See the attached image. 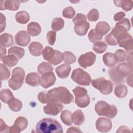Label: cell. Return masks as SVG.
Instances as JSON below:
<instances>
[{"label": "cell", "mask_w": 133, "mask_h": 133, "mask_svg": "<svg viewBox=\"0 0 133 133\" xmlns=\"http://www.w3.org/2000/svg\"><path fill=\"white\" fill-rule=\"evenodd\" d=\"M107 48L106 44L102 41H98L95 42L92 47V49L96 52L98 54H102L104 52Z\"/></svg>", "instance_id": "f35d334b"}, {"label": "cell", "mask_w": 133, "mask_h": 133, "mask_svg": "<svg viewBox=\"0 0 133 133\" xmlns=\"http://www.w3.org/2000/svg\"><path fill=\"white\" fill-rule=\"evenodd\" d=\"M8 55H12L15 56L19 60L21 59L24 56V49L19 47L13 46L8 49Z\"/></svg>", "instance_id": "1f68e13d"}, {"label": "cell", "mask_w": 133, "mask_h": 133, "mask_svg": "<svg viewBox=\"0 0 133 133\" xmlns=\"http://www.w3.org/2000/svg\"><path fill=\"white\" fill-rule=\"evenodd\" d=\"M75 102L76 105L80 108H86L90 103V97L87 94L75 98Z\"/></svg>", "instance_id": "f1b7e54d"}, {"label": "cell", "mask_w": 133, "mask_h": 133, "mask_svg": "<svg viewBox=\"0 0 133 133\" xmlns=\"http://www.w3.org/2000/svg\"><path fill=\"white\" fill-rule=\"evenodd\" d=\"M27 31L31 36H36L41 33V27L37 22H31L27 26Z\"/></svg>", "instance_id": "ffe728a7"}, {"label": "cell", "mask_w": 133, "mask_h": 133, "mask_svg": "<svg viewBox=\"0 0 133 133\" xmlns=\"http://www.w3.org/2000/svg\"><path fill=\"white\" fill-rule=\"evenodd\" d=\"M1 10L5 9L15 11L19 9L20 2L19 1H5L1 2Z\"/></svg>", "instance_id": "9a60e30c"}, {"label": "cell", "mask_w": 133, "mask_h": 133, "mask_svg": "<svg viewBox=\"0 0 133 133\" xmlns=\"http://www.w3.org/2000/svg\"><path fill=\"white\" fill-rule=\"evenodd\" d=\"M91 83L92 86L99 90L103 95H109L112 91V83L110 81L107 80L103 77L94 79Z\"/></svg>", "instance_id": "52a82bcc"}, {"label": "cell", "mask_w": 133, "mask_h": 133, "mask_svg": "<svg viewBox=\"0 0 133 133\" xmlns=\"http://www.w3.org/2000/svg\"><path fill=\"white\" fill-rule=\"evenodd\" d=\"M50 101H55L63 104H68L72 102L73 96L69 90L63 86H60L49 90L47 92Z\"/></svg>", "instance_id": "6da1fadb"}, {"label": "cell", "mask_w": 133, "mask_h": 133, "mask_svg": "<svg viewBox=\"0 0 133 133\" xmlns=\"http://www.w3.org/2000/svg\"><path fill=\"white\" fill-rule=\"evenodd\" d=\"M28 125V122L26 118L19 116L17 118L14 122V125L21 132L26 128Z\"/></svg>", "instance_id": "4316f807"}, {"label": "cell", "mask_w": 133, "mask_h": 133, "mask_svg": "<svg viewBox=\"0 0 133 133\" xmlns=\"http://www.w3.org/2000/svg\"><path fill=\"white\" fill-rule=\"evenodd\" d=\"M6 48L3 46H1V58L5 56V55H6Z\"/></svg>", "instance_id": "91938a15"}, {"label": "cell", "mask_w": 133, "mask_h": 133, "mask_svg": "<svg viewBox=\"0 0 133 133\" xmlns=\"http://www.w3.org/2000/svg\"><path fill=\"white\" fill-rule=\"evenodd\" d=\"M36 131L40 133H62L63 129L57 120L51 118H45L37 123Z\"/></svg>", "instance_id": "7a4b0ae2"}, {"label": "cell", "mask_w": 133, "mask_h": 133, "mask_svg": "<svg viewBox=\"0 0 133 133\" xmlns=\"http://www.w3.org/2000/svg\"><path fill=\"white\" fill-rule=\"evenodd\" d=\"M62 60L68 64H72L76 60V56L70 51H65L62 54Z\"/></svg>", "instance_id": "74e56055"}, {"label": "cell", "mask_w": 133, "mask_h": 133, "mask_svg": "<svg viewBox=\"0 0 133 133\" xmlns=\"http://www.w3.org/2000/svg\"><path fill=\"white\" fill-rule=\"evenodd\" d=\"M63 108V105L62 103L55 101H50L47 103V105L44 107L43 110L46 114L56 116L62 110Z\"/></svg>", "instance_id": "ba28073f"}, {"label": "cell", "mask_w": 133, "mask_h": 133, "mask_svg": "<svg viewBox=\"0 0 133 133\" xmlns=\"http://www.w3.org/2000/svg\"><path fill=\"white\" fill-rule=\"evenodd\" d=\"M56 80L55 74L52 72L45 73L41 77L40 84L44 88H47L52 86Z\"/></svg>", "instance_id": "8fae6325"}, {"label": "cell", "mask_w": 133, "mask_h": 133, "mask_svg": "<svg viewBox=\"0 0 133 133\" xmlns=\"http://www.w3.org/2000/svg\"><path fill=\"white\" fill-rule=\"evenodd\" d=\"M64 25V20L61 18H56L51 22V29L54 31H58L61 30Z\"/></svg>", "instance_id": "8d00e7d4"}, {"label": "cell", "mask_w": 133, "mask_h": 133, "mask_svg": "<svg viewBox=\"0 0 133 133\" xmlns=\"http://www.w3.org/2000/svg\"><path fill=\"white\" fill-rule=\"evenodd\" d=\"M67 132H82V131L79 129V128L75 127H72L69 128L66 131Z\"/></svg>", "instance_id": "11a10c76"}, {"label": "cell", "mask_w": 133, "mask_h": 133, "mask_svg": "<svg viewBox=\"0 0 133 133\" xmlns=\"http://www.w3.org/2000/svg\"><path fill=\"white\" fill-rule=\"evenodd\" d=\"M25 77V72L20 67L15 68L12 72L11 77L8 81V85L12 89H19L22 85Z\"/></svg>", "instance_id": "277c9868"}, {"label": "cell", "mask_w": 133, "mask_h": 133, "mask_svg": "<svg viewBox=\"0 0 133 133\" xmlns=\"http://www.w3.org/2000/svg\"><path fill=\"white\" fill-rule=\"evenodd\" d=\"M132 73H130L128 76L127 78V83L128 85L132 87Z\"/></svg>", "instance_id": "6f0895ef"}, {"label": "cell", "mask_w": 133, "mask_h": 133, "mask_svg": "<svg viewBox=\"0 0 133 133\" xmlns=\"http://www.w3.org/2000/svg\"><path fill=\"white\" fill-rule=\"evenodd\" d=\"M114 94L119 98H124L127 94V88L124 85H118L115 88Z\"/></svg>", "instance_id": "836d02e7"}, {"label": "cell", "mask_w": 133, "mask_h": 133, "mask_svg": "<svg viewBox=\"0 0 133 133\" xmlns=\"http://www.w3.org/2000/svg\"><path fill=\"white\" fill-rule=\"evenodd\" d=\"M48 43L50 45H53L56 39V33L54 31H50L47 32L46 35Z\"/></svg>", "instance_id": "7dc6e473"}, {"label": "cell", "mask_w": 133, "mask_h": 133, "mask_svg": "<svg viewBox=\"0 0 133 133\" xmlns=\"http://www.w3.org/2000/svg\"><path fill=\"white\" fill-rule=\"evenodd\" d=\"M96 59V56L92 52H87L80 56L78 59L79 65L84 69L94 64Z\"/></svg>", "instance_id": "9c48e42d"}, {"label": "cell", "mask_w": 133, "mask_h": 133, "mask_svg": "<svg viewBox=\"0 0 133 133\" xmlns=\"http://www.w3.org/2000/svg\"><path fill=\"white\" fill-rule=\"evenodd\" d=\"M102 60L104 64L108 67L112 68L117 63V60L114 54L111 52H107L102 57Z\"/></svg>", "instance_id": "ac0fdd59"}, {"label": "cell", "mask_w": 133, "mask_h": 133, "mask_svg": "<svg viewBox=\"0 0 133 133\" xmlns=\"http://www.w3.org/2000/svg\"><path fill=\"white\" fill-rule=\"evenodd\" d=\"M71 70V68L69 64L64 63L57 66L55 70L59 77L64 79L69 76Z\"/></svg>", "instance_id": "2e32d148"}, {"label": "cell", "mask_w": 133, "mask_h": 133, "mask_svg": "<svg viewBox=\"0 0 133 133\" xmlns=\"http://www.w3.org/2000/svg\"><path fill=\"white\" fill-rule=\"evenodd\" d=\"M6 26V18L5 16L1 13V32H2L5 29Z\"/></svg>", "instance_id": "db71d44e"}, {"label": "cell", "mask_w": 133, "mask_h": 133, "mask_svg": "<svg viewBox=\"0 0 133 133\" xmlns=\"http://www.w3.org/2000/svg\"><path fill=\"white\" fill-rule=\"evenodd\" d=\"M116 23H117V24H118L124 26L127 30V31H129L130 28H131V24H130V21L127 18L123 19L122 20L119 21L118 22H117Z\"/></svg>", "instance_id": "f907efd6"}, {"label": "cell", "mask_w": 133, "mask_h": 133, "mask_svg": "<svg viewBox=\"0 0 133 133\" xmlns=\"http://www.w3.org/2000/svg\"><path fill=\"white\" fill-rule=\"evenodd\" d=\"M114 3L117 7H121L122 9L126 11H130L132 8V1H125V0H121V1H114Z\"/></svg>", "instance_id": "f546056e"}, {"label": "cell", "mask_w": 133, "mask_h": 133, "mask_svg": "<svg viewBox=\"0 0 133 133\" xmlns=\"http://www.w3.org/2000/svg\"><path fill=\"white\" fill-rule=\"evenodd\" d=\"M86 20L87 18L85 15L78 13L76 15L75 18H73L72 21L74 24V26H78L86 23L87 22Z\"/></svg>", "instance_id": "ab89813d"}, {"label": "cell", "mask_w": 133, "mask_h": 133, "mask_svg": "<svg viewBox=\"0 0 133 133\" xmlns=\"http://www.w3.org/2000/svg\"><path fill=\"white\" fill-rule=\"evenodd\" d=\"M126 131H129V130L127 127L124 126H121L118 128V130L117 131V132H126Z\"/></svg>", "instance_id": "680465c9"}, {"label": "cell", "mask_w": 133, "mask_h": 133, "mask_svg": "<svg viewBox=\"0 0 133 133\" xmlns=\"http://www.w3.org/2000/svg\"><path fill=\"white\" fill-rule=\"evenodd\" d=\"M115 67L118 74L123 78L132 73V66L127 63H121Z\"/></svg>", "instance_id": "5bb4252c"}, {"label": "cell", "mask_w": 133, "mask_h": 133, "mask_svg": "<svg viewBox=\"0 0 133 133\" xmlns=\"http://www.w3.org/2000/svg\"><path fill=\"white\" fill-rule=\"evenodd\" d=\"M16 44L21 46H27L30 41V36L25 31H19L15 35Z\"/></svg>", "instance_id": "4fadbf2b"}, {"label": "cell", "mask_w": 133, "mask_h": 133, "mask_svg": "<svg viewBox=\"0 0 133 133\" xmlns=\"http://www.w3.org/2000/svg\"><path fill=\"white\" fill-rule=\"evenodd\" d=\"M41 78L39 74L36 72L29 73L26 75L25 83L31 86L35 87L40 84Z\"/></svg>", "instance_id": "e0dca14e"}, {"label": "cell", "mask_w": 133, "mask_h": 133, "mask_svg": "<svg viewBox=\"0 0 133 133\" xmlns=\"http://www.w3.org/2000/svg\"><path fill=\"white\" fill-rule=\"evenodd\" d=\"M105 41L106 43L109 45L115 46L117 45V41L113 36L111 32H110L108 35L106 36V37H105Z\"/></svg>", "instance_id": "681fc988"}, {"label": "cell", "mask_w": 133, "mask_h": 133, "mask_svg": "<svg viewBox=\"0 0 133 133\" xmlns=\"http://www.w3.org/2000/svg\"><path fill=\"white\" fill-rule=\"evenodd\" d=\"M0 96L1 101L6 103H8L11 99L14 98L12 92L9 89H4L1 90Z\"/></svg>", "instance_id": "e575fe53"}, {"label": "cell", "mask_w": 133, "mask_h": 133, "mask_svg": "<svg viewBox=\"0 0 133 133\" xmlns=\"http://www.w3.org/2000/svg\"><path fill=\"white\" fill-rule=\"evenodd\" d=\"M0 44L4 47H8L14 44L12 36L8 33H4L0 36Z\"/></svg>", "instance_id": "603a6c76"}, {"label": "cell", "mask_w": 133, "mask_h": 133, "mask_svg": "<svg viewBox=\"0 0 133 133\" xmlns=\"http://www.w3.org/2000/svg\"><path fill=\"white\" fill-rule=\"evenodd\" d=\"M37 98L38 100L40 102L42 103H47L50 101L48 95L47 94V92H45L44 91L40 92L37 96Z\"/></svg>", "instance_id": "c3c4849f"}, {"label": "cell", "mask_w": 133, "mask_h": 133, "mask_svg": "<svg viewBox=\"0 0 133 133\" xmlns=\"http://www.w3.org/2000/svg\"><path fill=\"white\" fill-rule=\"evenodd\" d=\"M117 44L119 47L124 48L127 52H132V37L129 33L119 39L117 41Z\"/></svg>", "instance_id": "7c38bea8"}, {"label": "cell", "mask_w": 133, "mask_h": 133, "mask_svg": "<svg viewBox=\"0 0 133 133\" xmlns=\"http://www.w3.org/2000/svg\"><path fill=\"white\" fill-rule=\"evenodd\" d=\"M112 127L111 121L104 117H99L96 122V127L98 131L101 132L109 131Z\"/></svg>", "instance_id": "30bf717a"}, {"label": "cell", "mask_w": 133, "mask_h": 133, "mask_svg": "<svg viewBox=\"0 0 133 133\" xmlns=\"http://www.w3.org/2000/svg\"><path fill=\"white\" fill-rule=\"evenodd\" d=\"M15 19L17 22L21 24H25L30 20L29 14L25 11H20L16 14Z\"/></svg>", "instance_id": "83f0119b"}, {"label": "cell", "mask_w": 133, "mask_h": 133, "mask_svg": "<svg viewBox=\"0 0 133 133\" xmlns=\"http://www.w3.org/2000/svg\"><path fill=\"white\" fill-rule=\"evenodd\" d=\"M115 55L117 60V62H124L127 58L128 53L126 51L122 49H118L115 52Z\"/></svg>", "instance_id": "b9f144b4"}, {"label": "cell", "mask_w": 133, "mask_h": 133, "mask_svg": "<svg viewBox=\"0 0 133 133\" xmlns=\"http://www.w3.org/2000/svg\"><path fill=\"white\" fill-rule=\"evenodd\" d=\"M29 50L30 54L34 56H39L42 54L43 46L39 42H33L29 46Z\"/></svg>", "instance_id": "d6986e66"}, {"label": "cell", "mask_w": 133, "mask_h": 133, "mask_svg": "<svg viewBox=\"0 0 133 133\" xmlns=\"http://www.w3.org/2000/svg\"><path fill=\"white\" fill-rule=\"evenodd\" d=\"M95 110L99 116H104L108 118H114L117 113V108L104 101H99L95 105Z\"/></svg>", "instance_id": "3957f363"}, {"label": "cell", "mask_w": 133, "mask_h": 133, "mask_svg": "<svg viewBox=\"0 0 133 133\" xmlns=\"http://www.w3.org/2000/svg\"><path fill=\"white\" fill-rule=\"evenodd\" d=\"M53 69V66L50 63L45 62H42L37 67V71L41 74H43L48 72H52Z\"/></svg>", "instance_id": "d590c367"}, {"label": "cell", "mask_w": 133, "mask_h": 133, "mask_svg": "<svg viewBox=\"0 0 133 133\" xmlns=\"http://www.w3.org/2000/svg\"><path fill=\"white\" fill-rule=\"evenodd\" d=\"M71 78L74 82L81 85L89 86L91 82L90 75L81 68H77L73 71Z\"/></svg>", "instance_id": "8992f818"}, {"label": "cell", "mask_w": 133, "mask_h": 133, "mask_svg": "<svg viewBox=\"0 0 133 133\" xmlns=\"http://www.w3.org/2000/svg\"><path fill=\"white\" fill-rule=\"evenodd\" d=\"M110 30V26L109 24L105 21L99 22L96 26L95 31L101 36H103L107 34Z\"/></svg>", "instance_id": "7402d4cb"}, {"label": "cell", "mask_w": 133, "mask_h": 133, "mask_svg": "<svg viewBox=\"0 0 133 133\" xmlns=\"http://www.w3.org/2000/svg\"><path fill=\"white\" fill-rule=\"evenodd\" d=\"M9 109L14 112H18L21 110L22 107V102L15 97L11 99L7 103Z\"/></svg>", "instance_id": "484cf974"}, {"label": "cell", "mask_w": 133, "mask_h": 133, "mask_svg": "<svg viewBox=\"0 0 133 133\" xmlns=\"http://www.w3.org/2000/svg\"><path fill=\"white\" fill-rule=\"evenodd\" d=\"M89 27H90V24L89 22L87 21L84 24L78 25V26H74V30L75 33L78 35L84 36L87 33V31Z\"/></svg>", "instance_id": "d6a6232c"}, {"label": "cell", "mask_w": 133, "mask_h": 133, "mask_svg": "<svg viewBox=\"0 0 133 133\" xmlns=\"http://www.w3.org/2000/svg\"><path fill=\"white\" fill-rule=\"evenodd\" d=\"M125 16V12H124L123 11H120V12H118L114 15V20L115 21H120L123 19V18Z\"/></svg>", "instance_id": "f5cc1de1"}, {"label": "cell", "mask_w": 133, "mask_h": 133, "mask_svg": "<svg viewBox=\"0 0 133 133\" xmlns=\"http://www.w3.org/2000/svg\"><path fill=\"white\" fill-rule=\"evenodd\" d=\"M1 81L7 80L10 76V71L4 64L1 63Z\"/></svg>", "instance_id": "60d3db41"}, {"label": "cell", "mask_w": 133, "mask_h": 133, "mask_svg": "<svg viewBox=\"0 0 133 133\" xmlns=\"http://www.w3.org/2000/svg\"><path fill=\"white\" fill-rule=\"evenodd\" d=\"M85 121V116L81 110H77L72 114V122L74 125L80 126Z\"/></svg>", "instance_id": "cb8c5ba5"}, {"label": "cell", "mask_w": 133, "mask_h": 133, "mask_svg": "<svg viewBox=\"0 0 133 133\" xmlns=\"http://www.w3.org/2000/svg\"><path fill=\"white\" fill-rule=\"evenodd\" d=\"M1 60L5 65L10 68L15 66L18 62L17 58L12 55L5 56L1 58Z\"/></svg>", "instance_id": "d4e9b609"}, {"label": "cell", "mask_w": 133, "mask_h": 133, "mask_svg": "<svg viewBox=\"0 0 133 133\" xmlns=\"http://www.w3.org/2000/svg\"><path fill=\"white\" fill-rule=\"evenodd\" d=\"M108 73L111 80L115 84H122L125 82L124 78H122L117 72L115 66L110 69L109 70Z\"/></svg>", "instance_id": "44dd1931"}, {"label": "cell", "mask_w": 133, "mask_h": 133, "mask_svg": "<svg viewBox=\"0 0 133 133\" xmlns=\"http://www.w3.org/2000/svg\"><path fill=\"white\" fill-rule=\"evenodd\" d=\"M9 127L8 126L4 121L1 118L0 119V132H9Z\"/></svg>", "instance_id": "816d5d0a"}, {"label": "cell", "mask_w": 133, "mask_h": 133, "mask_svg": "<svg viewBox=\"0 0 133 133\" xmlns=\"http://www.w3.org/2000/svg\"><path fill=\"white\" fill-rule=\"evenodd\" d=\"M60 118L63 123L68 126L72 124V114L69 110L63 111L60 114Z\"/></svg>", "instance_id": "4dcf8cb0"}, {"label": "cell", "mask_w": 133, "mask_h": 133, "mask_svg": "<svg viewBox=\"0 0 133 133\" xmlns=\"http://www.w3.org/2000/svg\"><path fill=\"white\" fill-rule=\"evenodd\" d=\"M73 92L74 94L75 97H79L87 95V90L83 87L76 86L75 88L73 89Z\"/></svg>", "instance_id": "bcb514c9"}, {"label": "cell", "mask_w": 133, "mask_h": 133, "mask_svg": "<svg viewBox=\"0 0 133 133\" xmlns=\"http://www.w3.org/2000/svg\"><path fill=\"white\" fill-rule=\"evenodd\" d=\"M75 14V11L72 7L69 6L65 8L62 11V16L66 18L71 19L74 17Z\"/></svg>", "instance_id": "ee69618b"}, {"label": "cell", "mask_w": 133, "mask_h": 133, "mask_svg": "<svg viewBox=\"0 0 133 133\" xmlns=\"http://www.w3.org/2000/svg\"><path fill=\"white\" fill-rule=\"evenodd\" d=\"M87 19L89 21H96L98 20L99 17V14L98 10L96 9H91L88 15H87Z\"/></svg>", "instance_id": "f6af8a7d"}, {"label": "cell", "mask_w": 133, "mask_h": 133, "mask_svg": "<svg viewBox=\"0 0 133 133\" xmlns=\"http://www.w3.org/2000/svg\"><path fill=\"white\" fill-rule=\"evenodd\" d=\"M127 61V63L130 64V65H132V52H130L129 53L127 56V58H126Z\"/></svg>", "instance_id": "9f6ffc18"}, {"label": "cell", "mask_w": 133, "mask_h": 133, "mask_svg": "<svg viewBox=\"0 0 133 133\" xmlns=\"http://www.w3.org/2000/svg\"><path fill=\"white\" fill-rule=\"evenodd\" d=\"M42 55L44 60L54 65L60 63L62 60V54L49 46H46L43 49Z\"/></svg>", "instance_id": "5b68a950"}, {"label": "cell", "mask_w": 133, "mask_h": 133, "mask_svg": "<svg viewBox=\"0 0 133 133\" xmlns=\"http://www.w3.org/2000/svg\"><path fill=\"white\" fill-rule=\"evenodd\" d=\"M88 39L91 43H95L99 41L102 38V36L99 35L94 29H92L90 31L88 35Z\"/></svg>", "instance_id": "7bdbcfd3"}]
</instances>
